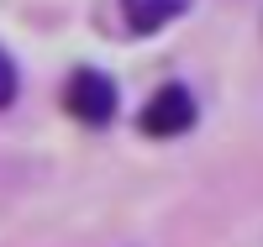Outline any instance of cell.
<instances>
[{
  "mask_svg": "<svg viewBox=\"0 0 263 247\" xmlns=\"http://www.w3.org/2000/svg\"><path fill=\"white\" fill-rule=\"evenodd\" d=\"M63 105H69V116L84 121V126H105L116 116V84L105 79L100 69H74L69 84H63Z\"/></svg>",
  "mask_w": 263,
  "mask_h": 247,
  "instance_id": "obj_1",
  "label": "cell"
},
{
  "mask_svg": "<svg viewBox=\"0 0 263 247\" xmlns=\"http://www.w3.org/2000/svg\"><path fill=\"white\" fill-rule=\"evenodd\" d=\"M137 126L147 131V137H179V131L195 126V95H190L184 84H163L158 95L142 105Z\"/></svg>",
  "mask_w": 263,
  "mask_h": 247,
  "instance_id": "obj_2",
  "label": "cell"
},
{
  "mask_svg": "<svg viewBox=\"0 0 263 247\" xmlns=\"http://www.w3.org/2000/svg\"><path fill=\"white\" fill-rule=\"evenodd\" d=\"M190 0H121V16H126V32L153 37L158 27H168L174 16H184Z\"/></svg>",
  "mask_w": 263,
  "mask_h": 247,
  "instance_id": "obj_3",
  "label": "cell"
},
{
  "mask_svg": "<svg viewBox=\"0 0 263 247\" xmlns=\"http://www.w3.org/2000/svg\"><path fill=\"white\" fill-rule=\"evenodd\" d=\"M16 84H21V74H16V63H11V53L0 48V110H6V105L16 100Z\"/></svg>",
  "mask_w": 263,
  "mask_h": 247,
  "instance_id": "obj_4",
  "label": "cell"
}]
</instances>
